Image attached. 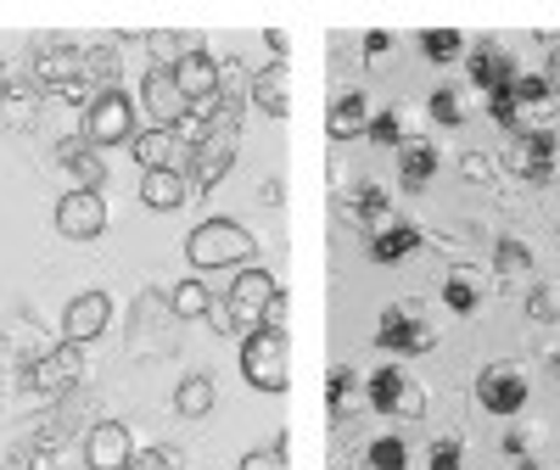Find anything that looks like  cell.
I'll return each mask as SVG.
<instances>
[{"instance_id":"1","label":"cell","mask_w":560,"mask_h":470,"mask_svg":"<svg viewBox=\"0 0 560 470\" xmlns=\"http://www.w3.org/2000/svg\"><path fill=\"white\" fill-rule=\"evenodd\" d=\"M275 274L269 269H242L236 280H230V292H224V303H213V314L208 319H219L230 337H253V331H264V308L275 303Z\"/></svg>"},{"instance_id":"2","label":"cell","mask_w":560,"mask_h":470,"mask_svg":"<svg viewBox=\"0 0 560 470\" xmlns=\"http://www.w3.org/2000/svg\"><path fill=\"white\" fill-rule=\"evenodd\" d=\"M253 252H258L253 230H242L236 219H208V224H197L191 235H185V258H191L197 274H202V269H236V263H247Z\"/></svg>"},{"instance_id":"3","label":"cell","mask_w":560,"mask_h":470,"mask_svg":"<svg viewBox=\"0 0 560 470\" xmlns=\"http://www.w3.org/2000/svg\"><path fill=\"white\" fill-rule=\"evenodd\" d=\"M242 375L258 392H287L292 387V337L287 331H253L242 342Z\"/></svg>"},{"instance_id":"4","label":"cell","mask_w":560,"mask_h":470,"mask_svg":"<svg viewBox=\"0 0 560 470\" xmlns=\"http://www.w3.org/2000/svg\"><path fill=\"white\" fill-rule=\"evenodd\" d=\"M364 403L376 414H393V420H420L427 414V387H420L415 375H404L398 364H382L364 381Z\"/></svg>"},{"instance_id":"5","label":"cell","mask_w":560,"mask_h":470,"mask_svg":"<svg viewBox=\"0 0 560 470\" xmlns=\"http://www.w3.org/2000/svg\"><path fill=\"white\" fill-rule=\"evenodd\" d=\"M527 392H533V381H527V369H522L516 359L482 364V375H477V403H482L488 414H499V420L522 414V409H527Z\"/></svg>"},{"instance_id":"6","label":"cell","mask_w":560,"mask_h":470,"mask_svg":"<svg viewBox=\"0 0 560 470\" xmlns=\"http://www.w3.org/2000/svg\"><path fill=\"white\" fill-rule=\"evenodd\" d=\"M376 348H387V353H432L438 348V325L420 308H409V303H393L376 319Z\"/></svg>"},{"instance_id":"7","label":"cell","mask_w":560,"mask_h":470,"mask_svg":"<svg viewBox=\"0 0 560 470\" xmlns=\"http://www.w3.org/2000/svg\"><path fill=\"white\" fill-rule=\"evenodd\" d=\"M236 152H242V134L236 124H219L197 140V152H191V168H185V185H197V191H213V185L236 168Z\"/></svg>"},{"instance_id":"8","label":"cell","mask_w":560,"mask_h":470,"mask_svg":"<svg viewBox=\"0 0 560 470\" xmlns=\"http://www.w3.org/2000/svg\"><path fill=\"white\" fill-rule=\"evenodd\" d=\"M84 140L96 152L118 146V140H135V102L124 90H102V96L84 107Z\"/></svg>"},{"instance_id":"9","label":"cell","mask_w":560,"mask_h":470,"mask_svg":"<svg viewBox=\"0 0 560 470\" xmlns=\"http://www.w3.org/2000/svg\"><path fill=\"white\" fill-rule=\"evenodd\" d=\"M555 157H560V129H522L504 152V168L522 174L527 185H549L555 179Z\"/></svg>"},{"instance_id":"10","label":"cell","mask_w":560,"mask_h":470,"mask_svg":"<svg viewBox=\"0 0 560 470\" xmlns=\"http://www.w3.org/2000/svg\"><path fill=\"white\" fill-rule=\"evenodd\" d=\"M79 381H84V353H79L73 342L51 348L45 359H34V364L23 369V387H34V392H45V398H62V392H73Z\"/></svg>"},{"instance_id":"11","label":"cell","mask_w":560,"mask_h":470,"mask_svg":"<svg viewBox=\"0 0 560 470\" xmlns=\"http://www.w3.org/2000/svg\"><path fill=\"white\" fill-rule=\"evenodd\" d=\"M28 73H34V84L45 90V96H62V90L84 73V57H79V45L39 39V45H34V57H28Z\"/></svg>"},{"instance_id":"12","label":"cell","mask_w":560,"mask_h":470,"mask_svg":"<svg viewBox=\"0 0 560 470\" xmlns=\"http://www.w3.org/2000/svg\"><path fill=\"white\" fill-rule=\"evenodd\" d=\"M57 230L68 242H96V235H107V197L102 191H68L57 202Z\"/></svg>"},{"instance_id":"13","label":"cell","mask_w":560,"mask_h":470,"mask_svg":"<svg viewBox=\"0 0 560 470\" xmlns=\"http://www.w3.org/2000/svg\"><path fill=\"white\" fill-rule=\"evenodd\" d=\"M168 79H174V90L185 96V107H197V102H208V96H219V90H224V62H213L202 45H197V51H185L168 68Z\"/></svg>"},{"instance_id":"14","label":"cell","mask_w":560,"mask_h":470,"mask_svg":"<svg viewBox=\"0 0 560 470\" xmlns=\"http://www.w3.org/2000/svg\"><path fill=\"white\" fill-rule=\"evenodd\" d=\"M191 152H197V146H185L174 129L135 134V163H140V174H185V168H191Z\"/></svg>"},{"instance_id":"15","label":"cell","mask_w":560,"mask_h":470,"mask_svg":"<svg viewBox=\"0 0 560 470\" xmlns=\"http://www.w3.org/2000/svg\"><path fill=\"white\" fill-rule=\"evenodd\" d=\"M107 319H113V303H107V292H79V297L62 308V342L84 348V342L107 337Z\"/></svg>"},{"instance_id":"16","label":"cell","mask_w":560,"mask_h":470,"mask_svg":"<svg viewBox=\"0 0 560 470\" xmlns=\"http://www.w3.org/2000/svg\"><path fill=\"white\" fill-rule=\"evenodd\" d=\"M465 68H471V84L488 90V96H493V90H510V84H516V73H522V62L510 57V45H504V39H482Z\"/></svg>"},{"instance_id":"17","label":"cell","mask_w":560,"mask_h":470,"mask_svg":"<svg viewBox=\"0 0 560 470\" xmlns=\"http://www.w3.org/2000/svg\"><path fill=\"white\" fill-rule=\"evenodd\" d=\"M140 113L152 118V129H174L185 118V96L174 90L168 68H152L147 79H140Z\"/></svg>"},{"instance_id":"18","label":"cell","mask_w":560,"mask_h":470,"mask_svg":"<svg viewBox=\"0 0 560 470\" xmlns=\"http://www.w3.org/2000/svg\"><path fill=\"white\" fill-rule=\"evenodd\" d=\"M129 454H135L129 426H118V420L90 426V437H84V465L90 470H129Z\"/></svg>"},{"instance_id":"19","label":"cell","mask_w":560,"mask_h":470,"mask_svg":"<svg viewBox=\"0 0 560 470\" xmlns=\"http://www.w3.org/2000/svg\"><path fill=\"white\" fill-rule=\"evenodd\" d=\"M57 163L79 179V191H102L107 185V157L90 146L84 134H73V140H57Z\"/></svg>"},{"instance_id":"20","label":"cell","mask_w":560,"mask_h":470,"mask_svg":"<svg viewBox=\"0 0 560 470\" xmlns=\"http://www.w3.org/2000/svg\"><path fill=\"white\" fill-rule=\"evenodd\" d=\"M247 96L258 102V113L269 118H287L292 113V84H287V62H275V68H258L253 84H247Z\"/></svg>"},{"instance_id":"21","label":"cell","mask_w":560,"mask_h":470,"mask_svg":"<svg viewBox=\"0 0 560 470\" xmlns=\"http://www.w3.org/2000/svg\"><path fill=\"white\" fill-rule=\"evenodd\" d=\"M438 163H443V152L432 146V140H409V146L398 152V185L404 191H427V185L438 179Z\"/></svg>"},{"instance_id":"22","label":"cell","mask_w":560,"mask_h":470,"mask_svg":"<svg viewBox=\"0 0 560 470\" xmlns=\"http://www.w3.org/2000/svg\"><path fill=\"white\" fill-rule=\"evenodd\" d=\"M348 219H353L364 235L387 230V224H393V202H387V191H382V185H359V191L348 197Z\"/></svg>"},{"instance_id":"23","label":"cell","mask_w":560,"mask_h":470,"mask_svg":"<svg viewBox=\"0 0 560 470\" xmlns=\"http://www.w3.org/2000/svg\"><path fill=\"white\" fill-rule=\"evenodd\" d=\"M370 134H376V146L404 152L409 140H415V107L409 102H393L387 113H370Z\"/></svg>"},{"instance_id":"24","label":"cell","mask_w":560,"mask_h":470,"mask_svg":"<svg viewBox=\"0 0 560 470\" xmlns=\"http://www.w3.org/2000/svg\"><path fill=\"white\" fill-rule=\"evenodd\" d=\"M359 392H364L359 369H353V364H337V369H331V381H325V403H331V420H337V426L359 414Z\"/></svg>"},{"instance_id":"25","label":"cell","mask_w":560,"mask_h":470,"mask_svg":"<svg viewBox=\"0 0 560 470\" xmlns=\"http://www.w3.org/2000/svg\"><path fill=\"white\" fill-rule=\"evenodd\" d=\"M325 129H331V140H359V134H370V102L359 96V90L337 96V107H331V118H325Z\"/></svg>"},{"instance_id":"26","label":"cell","mask_w":560,"mask_h":470,"mask_svg":"<svg viewBox=\"0 0 560 470\" xmlns=\"http://www.w3.org/2000/svg\"><path fill=\"white\" fill-rule=\"evenodd\" d=\"M185 197H191V185H185V174H140V202H147V208L174 213Z\"/></svg>"},{"instance_id":"27","label":"cell","mask_w":560,"mask_h":470,"mask_svg":"<svg viewBox=\"0 0 560 470\" xmlns=\"http://www.w3.org/2000/svg\"><path fill=\"white\" fill-rule=\"evenodd\" d=\"M420 247V230L415 224H387V230H376V235H370V258H376V263H398V258H409Z\"/></svg>"},{"instance_id":"28","label":"cell","mask_w":560,"mask_h":470,"mask_svg":"<svg viewBox=\"0 0 560 470\" xmlns=\"http://www.w3.org/2000/svg\"><path fill=\"white\" fill-rule=\"evenodd\" d=\"M168 308H174V319H208L213 314V292L191 274V280H179V286L168 292Z\"/></svg>"},{"instance_id":"29","label":"cell","mask_w":560,"mask_h":470,"mask_svg":"<svg viewBox=\"0 0 560 470\" xmlns=\"http://www.w3.org/2000/svg\"><path fill=\"white\" fill-rule=\"evenodd\" d=\"M443 303H448L454 314H477V303H482V274H477V269H454V274L443 280Z\"/></svg>"},{"instance_id":"30","label":"cell","mask_w":560,"mask_h":470,"mask_svg":"<svg viewBox=\"0 0 560 470\" xmlns=\"http://www.w3.org/2000/svg\"><path fill=\"white\" fill-rule=\"evenodd\" d=\"M427 113H432L443 129H459L465 118H471V96H465L459 84H438V90H432V102H427Z\"/></svg>"},{"instance_id":"31","label":"cell","mask_w":560,"mask_h":470,"mask_svg":"<svg viewBox=\"0 0 560 470\" xmlns=\"http://www.w3.org/2000/svg\"><path fill=\"white\" fill-rule=\"evenodd\" d=\"M174 409L185 420H202L213 409V381H208V375H185V381L174 387Z\"/></svg>"},{"instance_id":"32","label":"cell","mask_w":560,"mask_h":470,"mask_svg":"<svg viewBox=\"0 0 560 470\" xmlns=\"http://www.w3.org/2000/svg\"><path fill=\"white\" fill-rule=\"evenodd\" d=\"M420 51H427L438 68H448V62L465 57V34L459 28H427V34H420Z\"/></svg>"},{"instance_id":"33","label":"cell","mask_w":560,"mask_h":470,"mask_svg":"<svg viewBox=\"0 0 560 470\" xmlns=\"http://www.w3.org/2000/svg\"><path fill=\"white\" fill-rule=\"evenodd\" d=\"M364 470H409V443L404 437H376L364 448Z\"/></svg>"},{"instance_id":"34","label":"cell","mask_w":560,"mask_h":470,"mask_svg":"<svg viewBox=\"0 0 560 470\" xmlns=\"http://www.w3.org/2000/svg\"><path fill=\"white\" fill-rule=\"evenodd\" d=\"M527 319L560 325V280H538V286L527 292Z\"/></svg>"},{"instance_id":"35","label":"cell","mask_w":560,"mask_h":470,"mask_svg":"<svg viewBox=\"0 0 560 470\" xmlns=\"http://www.w3.org/2000/svg\"><path fill=\"white\" fill-rule=\"evenodd\" d=\"M493 269L499 274H527L533 269V247L522 242V235H504V242L493 247Z\"/></svg>"},{"instance_id":"36","label":"cell","mask_w":560,"mask_h":470,"mask_svg":"<svg viewBox=\"0 0 560 470\" xmlns=\"http://www.w3.org/2000/svg\"><path fill=\"white\" fill-rule=\"evenodd\" d=\"M510 96H516V107L527 113V107H544V102L555 96V84H549V73H516V84H510Z\"/></svg>"},{"instance_id":"37","label":"cell","mask_w":560,"mask_h":470,"mask_svg":"<svg viewBox=\"0 0 560 470\" xmlns=\"http://www.w3.org/2000/svg\"><path fill=\"white\" fill-rule=\"evenodd\" d=\"M287 459H292V443H287V437H275V448H253V454H242L236 470H287Z\"/></svg>"},{"instance_id":"38","label":"cell","mask_w":560,"mask_h":470,"mask_svg":"<svg viewBox=\"0 0 560 470\" xmlns=\"http://www.w3.org/2000/svg\"><path fill=\"white\" fill-rule=\"evenodd\" d=\"M488 118H493L499 129H510V134L527 129V124H522V107H516V96H510V90H493V96H488Z\"/></svg>"},{"instance_id":"39","label":"cell","mask_w":560,"mask_h":470,"mask_svg":"<svg viewBox=\"0 0 560 470\" xmlns=\"http://www.w3.org/2000/svg\"><path fill=\"white\" fill-rule=\"evenodd\" d=\"M427 470H465V443H459V437H438Z\"/></svg>"},{"instance_id":"40","label":"cell","mask_w":560,"mask_h":470,"mask_svg":"<svg viewBox=\"0 0 560 470\" xmlns=\"http://www.w3.org/2000/svg\"><path fill=\"white\" fill-rule=\"evenodd\" d=\"M147 45H152V51L163 57V68H174L185 51H197V39H185V34H152Z\"/></svg>"},{"instance_id":"41","label":"cell","mask_w":560,"mask_h":470,"mask_svg":"<svg viewBox=\"0 0 560 470\" xmlns=\"http://www.w3.org/2000/svg\"><path fill=\"white\" fill-rule=\"evenodd\" d=\"M129 470H179V454L174 448H135Z\"/></svg>"},{"instance_id":"42","label":"cell","mask_w":560,"mask_h":470,"mask_svg":"<svg viewBox=\"0 0 560 470\" xmlns=\"http://www.w3.org/2000/svg\"><path fill=\"white\" fill-rule=\"evenodd\" d=\"M533 448H538V432H533V426H527V432H522V426L504 432V454H510V459H533Z\"/></svg>"},{"instance_id":"43","label":"cell","mask_w":560,"mask_h":470,"mask_svg":"<svg viewBox=\"0 0 560 470\" xmlns=\"http://www.w3.org/2000/svg\"><path fill=\"white\" fill-rule=\"evenodd\" d=\"M287 319H292V303H287V292H275V303L264 308V331H287Z\"/></svg>"},{"instance_id":"44","label":"cell","mask_w":560,"mask_h":470,"mask_svg":"<svg viewBox=\"0 0 560 470\" xmlns=\"http://www.w3.org/2000/svg\"><path fill=\"white\" fill-rule=\"evenodd\" d=\"M51 465H57V454H45V448H34V443L12 459V470H51Z\"/></svg>"},{"instance_id":"45","label":"cell","mask_w":560,"mask_h":470,"mask_svg":"<svg viewBox=\"0 0 560 470\" xmlns=\"http://www.w3.org/2000/svg\"><path fill=\"white\" fill-rule=\"evenodd\" d=\"M387 51H393V34H387V28L364 34V57H370V62H376V57H387Z\"/></svg>"},{"instance_id":"46","label":"cell","mask_w":560,"mask_h":470,"mask_svg":"<svg viewBox=\"0 0 560 470\" xmlns=\"http://www.w3.org/2000/svg\"><path fill=\"white\" fill-rule=\"evenodd\" d=\"M465 174H471V179H493V163H488V152H471V157H465Z\"/></svg>"},{"instance_id":"47","label":"cell","mask_w":560,"mask_h":470,"mask_svg":"<svg viewBox=\"0 0 560 470\" xmlns=\"http://www.w3.org/2000/svg\"><path fill=\"white\" fill-rule=\"evenodd\" d=\"M264 45H269L275 57H287V51H292V45H287V34H280V28H269V34H264Z\"/></svg>"},{"instance_id":"48","label":"cell","mask_w":560,"mask_h":470,"mask_svg":"<svg viewBox=\"0 0 560 470\" xmlns=\"http://www.w3.org/2000/svg\"><path fill=\"white\" fill-rule=\"evenodd\" d=\"M7 96H12V62L0 57V102H7Z\"/></svg>"},{"instance_id":"49","label":"cell","mask_w":560,"mask_h":470,"mask_svg":"<svg viewBox=\"0 0 560 470\" xmlns=\"http://www.w3.org/2000/svg\"><path fill=\"white\" fill-rule=\"evenodd\" d=\"M549 84H555V96H549V102H555V107H560V73H555V79H549Z\"/></svg>"},{"instance_id":"50","label":"cell","mask_w":560,"mask_h":470,"mask_svg":"<svg viewBox=\"0 0 560 470\" xmlns=\"http://www.w3.org/2000/svg\"><path fill=\"white\" fill-rule=\"evenodd\" d=\"M0 369H7V342H0Z\"/></svg>"}]
</instances>
